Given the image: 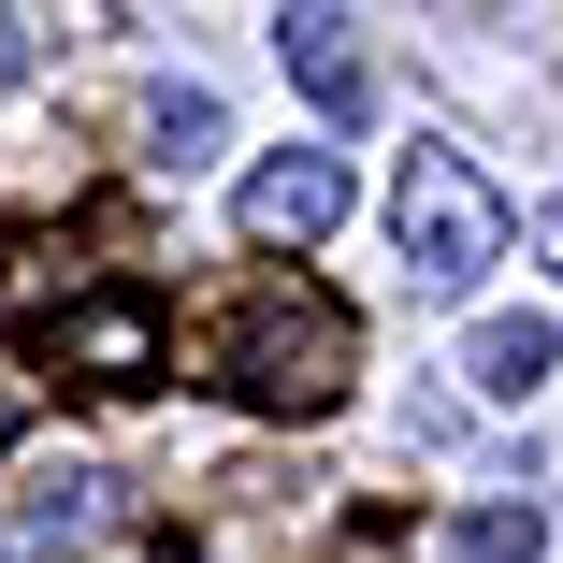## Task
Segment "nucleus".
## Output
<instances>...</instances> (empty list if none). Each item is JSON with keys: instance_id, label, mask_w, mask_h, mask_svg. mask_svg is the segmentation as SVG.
<instances>
[{"instance_id": "423d86ee", "label": "nucleus", "mask_w": 563, "mask_h": 563, "mask_svg": "<svg viewBox=\"0 0 563 563\" xmlns=\"http://www.w3.org/2000/svg\"><path fill=\"white\" fill-rule=\"evenodd\" d=\"M275 44H289V73H303L318 117L362 131V101H376V73H362V15H275Z\"/></svg>"}, {"instance_id": "39448f33", "label": "nucleus", "mask_w": 563, "mask_h": 563, "mask_svg": "<svg viewBox=\"0 0 563 563\" xmlns=\"http://www.w3.org/2000/svg\"><path fill=\"white\" fill-rule=\"evenodd\" d=\"M101 534H117V477L73 463V448H44L15 477V549H101Z\"/></svg>"}, {"instance_id": "9d476101", "label": "nucleus", "mask_w": 563, "mask_h": 563, "mask_svg": "<svg viewBox=\"0 0 563 563\" xmlns=\"http://www.w3.org/2000/svg\"><path fill=\"white\" fill-rule=\"evenodd\" d=\"M30 73V15H0V87H15Z\"/></svg>"}, {"instance_id": "20e7f679", "label": "nucleus", "mask_w": 563, "mask_h": 563, "mask_svg": "<svg viewBox=\"0 0 563 563\" xmlns=\"http://www.w3.org/2000/svg\"><path fill=\"white\" fill-rule=\"evenodd\" d=\"M347 232V159L332 145H289L246 174V246H332Z\"/></svg>"}, {"instance_id": "7ed1b4c3", "label": "nucleus", "mask_w": 563, "mask_h": 563, "mask_svg": "<svg viewBox=\"0 0 563 563\" xmlns=\"http://www.w3.org/2000/svg\"><path fill=\"white\" fill-rule=\"evenodd\" d=\"M58 376H87V390H145L159 376V303H131V289H87V303H58Z\"/></svg>"}, {"instance_id": "f257e3e1", "label": "nucleus", "mask_w": 563, "mask_h": 563, "mask_svg": "<svg viewBox=\"0 0 563 563\" xmlns=\"http://www.w3.org/2000/svg\"><path fill=\"white\" fill-rule=\"evenodd\" d=\"M347 362H362V332H347L332 289H261L232 318V390L275 405V419H318L332 390H347Z\"/></svg>"}, {"instance_id": "f03ea898", "label": "nucleus", "mask_w": 563, "mask_h": 563, "mask_svg": "<svg viewBox=\"0 0 563 563\" xmlns=\"http://www.w3.org/2000/svg\"><path fill=\"white\" fill-rule=\"evenodd\" d=\"M390 232H405V275L419 289H477L506 261V202L463 145H405V188H390Z\"/></svg>"}, {"instance_id": "9b49d317", "label": "nucleus", "mask_w": 563, "mask_h": 563, "mask_svg": "<svg viewBox=\"0 0 563 563\" xmlns=\"http://www.w3.org/2000/svg\"><path fill=\"white\" fill-rule=\"evenodd\" d=\"M549 261H563V202H549Z\"/></svg>"}, {"instance_id": "0eeeda50", "label": "nucleus", "mask_w": 563, "mask_h": 563, "mask_svg": "<svg viewBox=\"0 0 563 563\" xmlns=\"http://www.w3.org/2000/svg\"><path fill=\"white\" fill-rule=\"evenodd\" d=\"M463 376H477L492 405H534V390L563 376V332H549V318H477V332H463Z\"/></svg>"}, {"instance_id": "6e6552de", "label": "nucleus", "mask_w": 563, "mask_h": 563, "mask_svg": "<svg viewBox=\"0 0 563 563\" xmlns=\"http://www.w3.org/2000/svg\"><path fill=\"white\" fill-rule=\"evenodd\" d=\"M217 145H232V117H217V87H159V101H145V159H159V174H202Z\"/></svg>"}, {"instance_id": "1a4fd4ad", "label": "nucleus", "mask_w": 563, "mask_h": 563, "mask_svg": "<svg viewBox=\"0 0 563 563\" xmlns=\"http://www.w3.org/2000/svg\"><path fill=\"white\" fill-rule=\"evenodd\" d=\"M448 563H534V506H520V492L463 506V534H448Z\"/></svg>"}]
</instances>
